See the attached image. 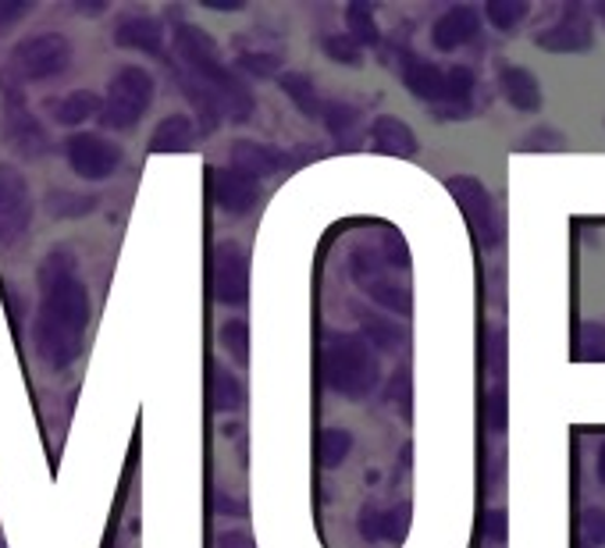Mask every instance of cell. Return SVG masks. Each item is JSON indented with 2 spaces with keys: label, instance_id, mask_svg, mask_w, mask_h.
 <instances>
[{
  "label": "cell",
  "instance_id": "1",
  "mask_svg": "<svg viewBox=\"0 0 605 548\" xmlns=\"http://www.w3.org/2000/svg\"><path fill=\"white\" fill-rule=\"evenodd\" d=\"M89 328V289L68 250H54L40 267V307L33 321L36 356L50 371H68L83 356Z\"/></svg>",
  "mask_w": 605,
  "mask_h": 548
},
{
  "label": "cell",
  "instance_id": "2",
  "mask_svg": "<svg viewBox=\"0 0 605 548\" xmlns=\"http://www.w3.org/2000/svg\"><path fill=\"white\" fill-rule=\"evenodd\" d=\"M175 61H178V79L197 86L217 107L222 118L236 125L253 118L256 100L250 93V86L225 65L222 47L214 43L211 33H203L200 25H189V22L175 25Z\"/></svg>",
  "mask_w": 605,
  "mask_h": 548
},
{
  "label": "cell",
  "instance_id": "3",
  "mask_svg": "<svg viewBox=\"0 0 605 548\" xmlns=\"http://www.w3.org/2000/svg\"><path fill=\"white\" fill-rule=\"evenodd\" d=\"M320 378H325L328 392L342 395V399L360 403L378 388L381 367L378 353L367 346L364 335H350V331H331L320 353Z\"/></svg>",
  "mask_w": 605,
  "mask_h": 548
},
{
  "label": "cell",
  "instance_id": "4",
  "mask_svg": "<svg viewBox=\"0 0 605 548\" xmlns=\"http://www.w3.org/2000/svg\"><path fill=\"white\" fill-rule=\"evenodd\" d=\"M72 40L61 33H36V36H25V40L11 50L4 72H0V79L8 82H47V79H58L72 68Z\"/></svg>",
  "mask_w": 605,
  "mask_h": 548
},
{
  "label": "cell",
  "instance_id": "5",
  "mask_svg": "<svg viewBox=\"0 0 605 548\" xmlns=\"http://www.w3.org/2000/svg\"><path fill=\"white\" fill-rule=\"evenodd\" d=\"M153 93H157V82L153 75L139 65H125L111 75L108 82V97L100 100V114L97 118L114 132H128L143 122V114L153 104Z\"/></svg>",
  "mask_w": 605,
  "mask_h": 548
},
{
  "label": "cell",
  "instance_id": "6",
  "mask_svg": "<svg viewBox=\"0 0 605 548\" xmlns=\"http://www.w3.org/2000/svg\"><path fill=\"white\" fill-rule=\"evenodd\" d=\"M0 97H4V118H0V132H4L8 146L15 150L18 157L25 161H36L50 154V136L40 125V118L25 107V97H22V86L0 79Z\"/></svg>",
  "mask_w": 605,
  "mask_h": 548
},
{
  "label": "cell",
  "instance_id": "7",
  "mask_svg": "<svg viewBox=\"0 0 605 548\" xmlns=\"http://www.w3.org/2000/svg\"><path fill=\"white\" fill-rule=\"evenodd\" d=\"M33 225V193L18 168L0 164V246L11 250L29 235Z\"/></svg>",
  "mask_w": 605,
  "mask_h": 548
},
{
  "label": "cell",
  "instance_id": "8",
  "mask_svg": "<svg viewBox=\"0 0 605 548\" xmlns=\"http://www.w3.org/2000/svg\"><path fill=\"white\" fill-rule=\"evenodd\" d=\"M64 157H68L72 171L86 178V182H104L122 168V150L100 132H75L64 143Z\"/></svg>",
  "mask_w": 605,
  "mask_h": 548
},
{
  "label": "cell",
  "instance_id": "9",
  "mask_svg": "<svg viewBox=\"0 0 605 548\" xmlns=\"http://www.w3.org/2000/svg\"><path fill=\"white\" fill-rule=\"evenodd\" d=\"M250 296V253L236 239L214 246V300L225 307H242Z\"/></svg>",
  "mask_w": 605,
  "mask_h": 548
},
{
  "label": "cell",
  "instance_id": "10",
  "mask_svg": "<svg viewBox=\"0 0 605 548\" xmlns=\"http://www.w3.org/2000/svg\"><path fill=\"white\" fill-rule=\"evenodd\" d=\"M449 193H453L459 200L463 214H467L470 228L478 232L481 246H495V242L502 239L499 232V218H495V207H492V196L484 193V186L478 182V178H449Z\"/></svg>",
  "mask_w": 605,
  "mask_h": 548
},
{
  "label": "cell",
  "instance_id": "11",
  "mask_svg": "<svg viewBox=\"0 0 605 548\" xmlns=\"http://www.w3.org/2000/svg\"><path fill=\"white\" fill-rule=\"evenodd\" d=\"M292 164V157L286 150H278L272 143H256V139H239V143L228 146V168H236L250 178H272L278 171H286Z\"/></svg>",
  "mask_w": 605,
  "mask_h": 548
},
{
  "label": "cell",
  "instance_id": "12",
  "mask_svg": "<svg viewBox=\"0 0 605 548\" xmlns=\"http://www.w3.org/2000/svg\"><path fill=\"white\" fill-rule=\"evenodd\" d=\"M261 200V182L236 168H214V203L231 218H247Z\"/></svg>",
  "mask_w": 605,
  "mask_h": 548
},
{
  "label": "cell",
  "instance_id": "13",
  "mask_svg": "<svg viewBox=\"0 0 605 548\" xmlns=\"http://www.w3.org/2000/svg\"><path fill=\"white\" fill-rule=\"evenodd\" d=\"M111 40L125 50H143V54L164 58V25L147 11H128L111 29Z\"/></svg>",
  "mask_w": 605,
  "mask_h": 548
},
{
  "label": "cell",
  "instance_id": "14",
  "mask_svg": "<svg viewBox=\"0 0 605 548\" xmlns=\"http://www.w3.org/2000/svg\"><path fill=\"white\" fill-rule=\"evenodd\" d=\"M478 33H481V15H478V8L456 4V8H449L439 22H434L431 40H434V47L445 50V54H449V50L467 47Z\"/></svg>",
  "mask_w": 605,
  "mask_h": 548
},
{
  "label": "cell",
  "instance_id": "15",
  "mask_svg": "<svg viewBox=\"0 0 605 548\" xmlns=\"http://www.w3.org/2000/svg\"><path fill=\"white\" fill-rule=\"evenodd\" d=\"M538 47L556 50V54H574V50H588L591 47V22L584 18V11L570 4L559 25H552L542 36H538Z\"/></svg>",
  "mask_w": 605,
  "mask_h": 548
},
{
  "label": "cell",
  "instance_id": "16",
  "mask_svg": "<svg viewBox=\"0 0 605 548\" xmlns=\"http://www.w3.org/2000/svg\"><path fill=\"white\" fill-rule=\"evenodd\" d=\"M409 531V506H395V509H378V506H364L360 513V534L364 541H403Z\"/></svg>",
  "mask_w": 605,
  "mask_h": 548
},
{
  "label": "cell",
  "instance_id": "17",
  "mask_svg": "<svg viewBox=\"0 0 605 548\" xmlns=\"http://www.w3.org/2000/svg\"><path fill=\"white\" fill-rule=\"evenodd\" d=\"M403 82L417 100H428L434 107L445 100V68L431 65V61H424L417 54L403 58Z\"/></svg>",
  "mask_w": 605,
  "mask_h": 548
},
{
  "label": "cell",
  "instance_id": "18",
  "mask_svg": "<svg viewBox=\"0 0 605 548\" xmlns=\"http://www.w3.org/2000/svg\"><path fill=\"white\" fill-rule=\"evenodd\" d=\"M370 143H375L378 154H389V157H417V136L409 129L406 122L392 118V114H381V118L370 125Z\"/></svg>",
  "mask_w": 605,
  "mask_h": 548
},
{
  "label": "cell",
  "instance_id": "19",
  "mask_svg": "<svg viewBox=\"0 0 605 548\" xmlns=\"http://www.w3.org/2000/svg\"><path fill=\"white\" fill-rule=\"evenodd\" d=\"M499 89H502V97L524 114H534L542 107V86H538V79L527 68H502Z\"/></svg>",
  "mask_w": 605,
  "mask_h": 548
},
{
  "label": "cell",
  "instance_id": "20",
  "mask_svg": "<svg viewBox=\"0 0 605 548\" xmlns=\"http://www.w3.org/2000/svg\"><path fill=\"white\" fill-rule=\"evenodd\" d=\"M192 143H197V129H192L186 114H167L150 136L153 154H186V150H192Z\"/></svg>",
  "mask_w": 605,
  "mask_h": 548
},
{
  "label": "cell",
  "instance_id": "21",
  "mask_svg": "<svg viewBox=\"0 0 605 548\" xmlns=\"http://www.w3.org/2000/svg\"><path fill=\"white\" fill-rule=\"evenodd\" d=\"M474 86H478V79H474L470 68L456 65L445 72V100L439 104L442 118H467L474 104Z\"/></svg>",
  "mask_w": 605,
  "mask_h": 548
},
{
  "label": "cell",
  "instance_id": "22",
  "mask_svg": "<svg viewBox=\"0 0 605 548\" xmlns=\"http://www.w3.org/2000/svg\"><path fill=\"white\" fill-rule=\"evenodd\" d=\"M93 114H100V97L93 89H75L68 97L50 100V118L58 125H83L93 118Z\"/></svg>",
  "mask_w": 605,
  "mask_h": 548
},
{
  "label": "cell",
  "instance_id": "23",
  "mask_svg": "<svg viewBox=\"0 0 605 548\" xmlns=\"http://www.w3.org/2000/svg\"><path fill=\"white\" fill-rule=\"evenodd\" d=\"M320 122L328 125V132L339 139V143H356V132H360V111L353 104H345V100H328L325 107H320Z\"/></svg>",
  "mask_w": 605,
  "mask_h": 548
},
{
  "label": "cell",
  "instance_id": "24",
  "mask_svg": "<svg viewBox=\"0 0 605 548\" xmlns=\"http://www.w3.org/2000/svg\"><path fill=\"white\" fill-rule=\"evenodd\" d=\"M278 86H281V93H286L295 107H300L306 118L311 122H317L320 118V100H317V86L306 79V75H300V72H286V75H278Z\"/></svg>",
  "mask_w": 605,
  "mask_h": 548
},
{
  "label": "cell",
  "instance_id": "25",
  "mask_svg": "<svg viewBox=\"0 0 605 548\" xmlns=\"http://www.w3.org/2000/svg\"><path fill=\"white\" fill-rule=\"evenodd\" d=\"M211 399H214V410L217 413H236L242 399H247V392H242V381L225 371V367H211Z\"/></svg>",
  "mask_w": 605,
  "mask_h": 548
},
{
  "label": "cell",
  "instance_id": "26",
  "mask_svg": "<svg viewBox=\"0 0 605 548\" xmlns=\"http://www.w3.org/2000/svg\"><path fill=\"white\" fill-rule=\"evenodd\" d=\"M97 196L93 193H72V189H50L47 193V211L54 218H86V214L97 211Z\"/></svg>",
  "mask_w": 605,
  "mask_h": 548
},
{
  "label": "cell",
  "instance_id": "27",
  "mask_svg": "<svg viewBox=\"0 0 605 548\" xmlns=\"http://www.w3.org/2000/svg\"><path fill=\"white\" fill-rule=\"evenodd\" d=\"M364 292L375 303H381V307H389L395 314H409V292L403 285L389 282V278H375V282H364Z\"/></svg>",
  "mask_w": 605,
  "mask_h": 548
},
{
  "label": "cell",
  "instance_id": "28",
  "mask_svg": "<svg viewBox=\"0 0 605 548\" xmlns=\"http://www.w3.org/2000/svg\"><path fill=\"white\" fill-rule=\"evenodd\" d=\"M364 339L370 349H399V342H403V328H395L392 321H385V317H370L364 314Z\"/></svg>",
  "mask_w": 605,
  "mask_h": 548
},
{
  "label": "cell",
  "instance_id": "29",
  "mask_svg": "<svg viewBox=\"0 0 605 548\" xmlns=\"http://www.w3.org/2000/svg\"><path fill=\"white\" fill-rule=\"evenodd\" d=\"M345 18H350V40L356 43H378V22H375V8L370 4H350L345 8Z\"/></svg>",
  "mask_w": 605,
  "mask_h": 548
},
{
  "label": "cell",
  "instance_id": "30",
  "mask_svg": "<svg viewBox=\"0 0 605 548\" xmlns=\"http://www.w3.org/2000/svg\"><path fill=\"white\" fill-rule=\"evenodd\" d=\"M350 449H353V435L345 428H328L325 435H320V463H325L328 470L342 467Z\"/></svg>",
  "mask_w": 605,
  "mask_h": 548
},
{
  "label": "cell",
  "instance_id": "31",
  "mask_svg": "<svg viewBox=\"0 0 605 548\" xmlns=\"http://www.w3.org/2000/svg\"><path fill=\"white\" fill-rule=\"evenodd\" d=\"M222 346H225V353H231V360L236 364L250 360V328L242 317H231V321L222 324Z\"/></svg>",
  "mask_w": 605,
  "mask_h": 548
},
{
  "label": "cell",
  "instance_id": "32",
  "mask_svg": "<svg viewBox=\"0 0 605 548\" xmlns=\"http://www.w3.org/2000/svg\"><path fill=\"white\" fill-rule=\"evenodd\" d=\"M527 8L524 0H492V4L484 8V15H488V22L495 25V29H506V33H513L517 29V22L527 15Z\"/></svg>",
  "mask_w": 605,
  "mask_h": 548
},
{
  "label": "cell",
  "instance_id": "33",
  "mask_svg": "<svg viewBox=\"0 0 605 548\" xmlns=\"http://www.w3.org/2000/svg\"><path fill=\"white\" fill-rule=\"evenodd\" d=\"M325 54L331 58V61H339V65H360V43L356 40H350V36H325Z\"/></svg>",
  "mask_w": 605,
  "mask_h": 548
},
{
  "label": "cell",
  "instance_id": "34",
  "mask_svg": "<svg viewBox=\"0 0 605 548\" xmlns=\"http://www.w3.org/2000/svg\"><path fill=\"white\" fill-rule=\"evenodd\" d=\"M29 11H36V0H0V36L15 22H22Z\"/></svg>",
  "mask_w": 605,
  "mask_h": 548
},
{
  "label": "cell",
  "instance_id": "35",
  "mask_svg": "<svg viewBox=\"0 0 605 548\" xmlns=\"http://www.w3.org/2000/svg\"><path fill=\"white\" fill-rule=\"evenodd\" d=\"M484 417H488V428L492 431H502L506 428V392L495 388L492 395H488V403H484Z\"/></svg>",
  "mask_w": 605,
  "mask_h": 548
},
{
  "label": "cell",
  "instance_id": "36",
  "mask_svg": "<svg viewBox=\"0 0 605 548\" xmlns=\"http://www.w3.org/2000/svg\"><path fill=\"white\" fill-rule=\"evenodd\" d=\"M581 527H584V538L591 545H605V509H588Z\"/></svg>",
  "mask_w": 605,
  "mask_h": 548
},
{
  "label": "cell",
  "instance_id": "37",
  "mask_svg": "<svg viewBox=\"0 0 605 548\" xmlns=\"http://www.w3.org/2000/svg\"><path fill=\"white\" fill-rule=\"evenodd\" d=\"M239 65L253 72V75H275L278 72V58H267V54H242Z\"/></svg>",
  "mask_w": 605,
  "mask_h": 548
},
{
  "label": "cell",
  "instance_id": "38",
  "mask_svg": "<svg viewBox=\"0 0 605 548\" xmlns=\"http://www.w3.org/2000/svg\"><path fill=\"white\" fill-rule=\"evenodd\" d=\"M563 146V136L552 132V129H542V132H531L524 139V150H559Z\"/></svg>",
  "mask_w": 605,
  "mask_h": 548
},
{
  "label": "cell",
  "instance_id": "39",
  "mask_svg": "<svg viewBox=\"0 0 605 548\" xmlns=\"http://www.w3.org/2000/svg\"><path fill=\"white\" fill-rule=\"evenodd\" d=\"M385 246H389V257H385V260H389L392 267H409L406 242L399 239V232H392V228H389V232H385Z\"/></svg>",
  "mask_w": 605,
  "mask_h": 548
},
{
  "label": "cell",
  "instance_id": "40",
  "mask_svg": "<svg viewBox=\"0 0 605 548\" xmlns=\"http://www.w3.org/2000/svg\"><path fill=\"white\" fill-rule=\"evenodd\" d=\"M484 534H488V541H506V513H502V509H492V513L484 517Z\"/></svg>",
  "mask_w": 605,
  "mask_h": 548
},
{
  "label": "cell",
  "instance_id": "41",
  "mask_svg": "<svg viewBox=\"0 0 605 548\" xmlns=\"http://www.w3.org/2000/svg\"><path fill=\"white\" fill-rule=\"evenodd\" d=\"M217 548H256L247 531H225L217 534Z\"/></svg>",
  "mask_w": 605,
  "mask_h": 548
},
{
  "label": "cell",
  "instance_id": "42",
  "mask_svg": "<svg viewBox=\"0 0 605 548\" xmlns=\"http://www.w3.org/2000/svg\"><path fill=\"white\" fill-rule=\"evenodd\" d=\"M108 4H79V11H86V15H100Z\"/></svg>",
  "mask_w": 605,
  "mask_h": 548
},
{
  "label": "cell",
  "instance_id": "43",
  "mask_svg": "<svg viewBox=\"0 0 605 548\" xmlns=\"http://www.w3.org/2000/svg\"><path fill=\"white\" fill-rule=\"evenodd\" d=\"M598 477L605 481V449H602V456H598Z\"/></svg>",
  "mask_w": 605,
  "mask_h": 548
}]
</instances>
